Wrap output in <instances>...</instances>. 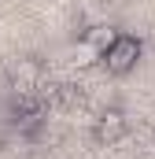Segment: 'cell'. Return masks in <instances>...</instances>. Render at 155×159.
<instances>
[{
  "mask_svg": "<svg viewBox=\"0 0 155 159\" xmlns=\"http://www.w3.org/2000/svg\"><path fill=\"white\" fill-rule=\"evenodd\" d=\"M137 56H140V41H137V37H126V34H118L115 44L104 52V67H107L111 74H126V70L137 63Z\"/></svg>",
  "mask_w": 155,
  "mask_h": 159,
  "instance_id": "obj_1",
  "label": "cell"
},
{
  "mask_svg": "<svg viewBox=\"0 0 155 159\" xmlns=\"http://www.w3.org/2000/svg\"><path fill=\"white\" fill-rule=\"evenodd\" d=\"M126 133V115L118 111V107H111V111H104L100 115V122H96V141H118Z\"/></svg>",
  "mask_w": 155,
  "mask_h": 159,
  "instance_id": "obj_2",
  "label": "cell"
},
{
  "mask_svg": "<svg viewBox=\"0 0 155 159\" xmlns=\"http://www.w3.org/2000/svg\"><path fill=\"white\" fill-rule=\"evenodd\" d=\"M11 85H15L19 93H33V85H37V63L22 59V63L15 67V74H11Z\"/></svg>",
  "mask_w": 155,
  "mask_h": 159,
  "instance_id": "obj_3",
  "label": "cell"
},
{
  "mask_svg": "<svg viewBox=\"0 0 155 159\" xmlns=\"http://www.w3.org/2000/svg\"><path fill=\"white\" fill-rule=\"evenodd\" d=\"M115 37H118V34L111 30V26H92V30H89V34H85L81 41H89V44H92V48H96V52L104 56V52H107V48L115 44Z\"/></svg>",
  "mask_w": 155,
  "mask_h": 159,
  "instance_id": "obj_4",
  "label": "cell"
},
{
  "mask_svg": "<svg viewBox=\"0 0 155 159\" xmlns=\"http://www.w3.org/2000/svg\"><path fill=\"white\" fill-rule=\"evenodd\" d=\"M96 59H104V56H100L89 41H81V44L74 48V63H78V67H89V63H96Z\"/></svg>",
  "mask_w": 155,
  "mask_h": 159,
  "instance_id": "obj_5",
  "label": "cell"
}]
</instances>
